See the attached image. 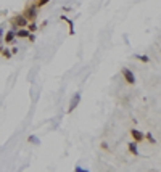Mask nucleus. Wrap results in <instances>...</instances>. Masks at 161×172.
Wrapping results in <instances>:
<instances>
[{"label": "nucleus", "mask_w": 161, "mask_h": 172, "mask_svg": "<svg viewBox=\"0 0 161 172\" xmlns=\"http://www.w3.org/2000/svg\"><path fill=\"white\" fill-rule=\"evenodd\" d=\"M29 142H31V143H32V142H34V143H39L37 137H34V135H31V137H29Z\"/></svg>", "instance_id": "nucleus-15"}, {"label": "nucleus", "mask_w": 161, "mask_h": 172, "mask_svg": "<svg viewBox=\"0 0 161 172\" xmlns=\"http://www.w3.org/2000/svg\"><path fill=\"white\" fill-rule=\"evenodd\" d=\"M79 101H80V93L77 92V93L73 97V101L70 103V108H68V113H73L74 110H76V106L79 105Z\"/></svg>", "instance_id": "nucleus-5"}, {"label": "nucleus", "mask_w": 161, "mask_h": 172, "mask_svg": "<svg viewBox=\"0 0 161 172\" xmlns=\"http://www.w3.org/2000/svg\"><path fill=\"white\" fill-rule=\"evenodd\" d=\"M121 74H123L124 81L127 82L129 85H134L135 84V76H134V72H132L129 68H123V69H121Z\"/></svg>", "instance_id": "nucleus-3"}, {"label": "nucleus", "mask_w": 161, "mask_h": 172, "mask_svg": "<svg viewBox=\"0 0 161 172\" xmlns=\"http://www.w3.org/2000/svg\"><path fill=\"white\" fill-rule=\"evenodd\" d=\"M15 53H18V48H16V47L11 48V55H15Z\"/></svg>", "instance_id": "nucleus-18"}, {"label": "nucleus", "mask_w": 161, "mask_h": 172, "mask_svg": "<svg viewBox=\"0 0 161 172\" xmlns=\"http://www.w3.org/2000/svg\"><path fill=\"white\" fill-rule=\"evenodd\" d=\"M135 60H140L142 63H148V61H150V58H148L147 55H135Z\"/></svg>", "instance_id": "nucleus-10"}, {"label": "nucleus", "mask_w": 161, "mask_h": 172, "mask_svg": "<svg viewBox=\"0 0 161 172\" xmlns=\"http://www.w3.org/2000/svg\"><path fill=\"white\" fill-rule=\"evenodd\" d=\"M2 50H3V47H0V53H2Z\"/></svg>", "instance_id": "nucleus-19"}, {"label": "nucleus", "mask_w": 161, "mask_h": 172, "mask_svg": "<svg viewBox=\"0 0 161 172\" xmlns=\"http://www.w3.org/2000/svg\"><path fill=\"white\" fill-rule=\"evenodd\" d=\"M27 23L29 21L24 18V15H16V16H13V18L10 19V24L13 27H26Z\"/></svg>", "instance_id": "nucleus-2"}, {"label": "nucleus", "mask_w": 161, "mask_h": 172, "mask_svg": "<svg viewBox=\"0 0 161 172\" xmlns=\"http://www.w3.org/2000/svg\"><path fill=\"white\" fill-rule=\"evenodd\" d=\"M145 139H147L148 142H150V143H156V140L153 139V135L150 134V132H148V134H145Z\"/></svg>", "instance_id": "nucleus-14"}, {"label": "nucleus", "mask_w": 161, "mask_h": 172, "mask_svg": "<svg viewBox=\"0 0 161 172\" xmlns=\"http://www.w3.org/2000/svg\"><path fill=\"white\" fill-rule=\"evenodd\" d=\"M127 150H129L131 154H135V156L139 154V150H137V143H135V142H131V143H129V145H127Z\"/></svg>", "instance_id": "nucleus-7"}, {"label": "nucleus", "mask_w": 161, "mask_h": 172, "mask_svg": "<svg viewBox=\"0 0 161 172\" xmlns=\"http://www.w3.org/2000/svg\"><path fill=\"white\" fill-rule=\"evenodd\" d=\"M27 39H29V42H34V40H36V36H34V34H29Z\"/></svg>", "instance_id": "nucleus-16"}, {"label": "nucleus", "mask_w": 161, "mask_h": 172, "mask_svg": "<svg viewBox=\"0 0 161 172\" xmlns=\"http://www.w3.org/2000/svg\"><path fill=\"white\" fill-rule=\"evenodd\" d=\"M48 2H50V0H37V2H36V7H37V8H42L44 5H47Z\"/></svg>", "instance_id": "nucleus-11"}, {"label": "nucleus", "mask_w": 161, "mask_h": 172, "mask_svg": "<svg viewBox=\"0 0 161 172\" xmlns=\"http://www.w3.org/2000/svg\"><path fill=\"white\" fill-rule=\"evenodd\" d=\"M24 18L27 21H36L37 18V7H36V3H32V5H27V7L24 8Z\"/></svg>", "instance_id": "nucleus-1"}, {"label": "nucleus", "mask_w": 161, "mask_h": 172, "mask_svg": "<svg viewBox=\"0 0 161 172\" xmlns=\"http://www.w3.org/2000/svg\"><path fill=\"white\" fill-rule=\"evenodd\" d=\"M36 29H37V24H36L34 21H31V24H27V31H29V32H34Z\"/></svg>", "instance_id": "nucleus-12"}, {"label": "nucleus", "mask_w": 161, "mask_h": 172, "mask_svg": "<svg viewBox=\"0 0 161 172\" xmlns=\"http://www.w3.org/2000/svg\"><path fill=\"white\" fill-rule=\"evenodd\" d=\"M131 137H132V140H134L135 143H140V142L145 140V134L140 132V130H137V129H132L131 130Z\"/></svg>", "instance_id": "nucleus-4"}, {"label": "nucleus", "mask_w": 161, "mask_h": 172, "mask_svg": "<svg viewBox=\"0 0 161 172\" xmlns=\"http://www.w3.org/2000/svg\"><path fill=\"white\" fill-rule=\"evenodd\" d=\"M29 31H27V29H24V27H20V29H18V32H16V37H20V39H24V37H27V36H29Z\"/></svg>", "instance_id": "nucleus-8"}, {"label": "nucleus", "mask_w": 161, "mask_h": 172, "mask_svg": "<svg viewBox=\"0 0 161 172\" xmlns=\"http://www.w3.org/2000/svg\"><path fill=\"white\" fill-rule=\"evenodd\" d=\"M15 37H16V32L15 31H8L7 34H3V40L7 42V44H11L15 40Z\"/></svg>", "instance_id": "nucleus-6"}, {"label": "nucleus", "mask_w": 161, "mask_h": 172, "mask_svg": "<svg viewBox=\"0 0 161 172\" xmlns=\"http://www.w3.org/2000/svg\"><path fill=\"white\" fill-rule=\"evenodd\" d=\"M3 34H5V32H3V29L0 27V42H2V39H3Z\"/></svg>", "instance_id": "nucleus-17"}, {"label": "nucleus", "mask_w": 161, "mask_h": 172, "mask_svg": "<svg viewBox=\"0 0 161 172\" xmlns=\"http://www.w3.org/2000/svg\"><path fill=\"white\" fill-rule=\"evenodd\" d=\"M61 19L68 23V27H70V34L73 36V34H74V26H73V21H71V19H68V18H65V16H61Z\"/></svg>", "instance_id": "nucleus-9"}, {"label": "nucleus", "mask_w": 161, "mask_h": 172, "mask_svg": "<svg viewBox=\"0 0 161 172\" xmlns=\"http://www.w3.org/2000/svg\"><path fill=\"white\" fill-rule=\"evenodd\" d=\"M2 55H3V58H7V60H8L10 56H11V51H10L8 48H3V50H2Z\"/></svg>", "instance_id": "nucleus-13"}]
</instances>
